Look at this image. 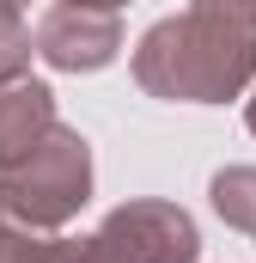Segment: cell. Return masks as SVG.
<instances>
[{
	"instance_id": "cell-2",
	"label": "cell",
	"mask_w": 256,
	"mask_h": 263,
	"mask_svg": "<svg viewBox=\"0 0 256 263\" xmlns=\"http://www.w3.org/2000/svg\"><path fill=\"white\" fill-rule=\"evenodd\" d=\"M0 196H6L12 227H31V233L67 227L92 196V147H86V135L55 123L43 135V147H31L18 165L0 172Z\"/></svg>"
},
{
	"instance_id": "cell-7",
	"label": "cell",
	"mask_w": 256,
	"mask_h": 263,
	"mask_svg": "<svg viewBox=\"0 0 256 263\" xmlns=\"http://www.w3.org/2000/svg\"><path fill=\"white\" fill-rule=\"evenodd\" d=\"M31 55H37V31L25 25V12H18V6H0V86L25 80Z\"/></svg>"
},
{
	"instance_id": "cell-4",
	"label": "cell",
	"mask_w": 256,
	"mask_h": 263,
	"mask_svg": "<svg viewBox=\"0 0 256 263\" xmlns=\"http://www.w3.org/2000/svg\"><path fill=\"white\" fill-rule=\"evenodd\" d=\"M116 49H122V25L104 6L55 0L37 18V55L49 67H61V73H98V67L116 62Z\"/></svg>"
},
{
	"instance_id": "cell-12",
	"label": "cell",
	"mask_w": 256,
	"mask_h": 263,
	"mask_svg": "<svg viewBox=\"0 0 256 263\" xmlns=\"http://www.w3.org/2000/svg\"><path fill=\"white\" fill-rule=\"evenodd\" d=\"M0 6H18V12H25V6H31V0H0Z\"/></svg>"
},
{
	"instance_id": "cell-3",
	"label": "cell",
	"mask_w": 256,
	"mask_h": 263,
	"mask_svg": "<svg viewBox=\"0 0 256 263\" xmlns=\"http://www.w3.org/2000/svg\"><path fill=\"white\" fill-rule=\"evenodd\" d=\"M79 245H86V263H195L201 257V233H195L189 208L159 196L110 208L104 227Z\"/></svg>"
},
{
	"instance_id": "cell-1",
	"label": "cell",
	"mask_w": 256,
	"mask_h": 263,
	"mask_svg": "<svg viewBox=\"0 0 256 263\" xmlns=\"http://www.w3.org/2000/svg\"><path fill=\"white\" fill-rule=\"evenodd\" d=\"M134 80L140 92L171 104H226L256 80V25L214 18L195 6L159 18L134 43Z\"/></svg>"
},
{
	"instance_id": "cell-11",
	"label": "cell",
	"mask_w": 256,
	"mask_h": 263,
	"mask_svg": "<svg viewBox=\"0 0 256 263\" xmlns=\"http://www.w3.org/2000/svg\"><path fill=\"white\" fill-rule=\"evenodd\" d=\"M244 123H250V135H256V98H250V110H244Z\"/></svg>"
},
{
	"instance_id": "cell-5",
	"label": "cell",
	"mask_w": 256,
	"mask_h": 263,
	"mask_svg": "<svg viewBox=\"0 0 256 263\" xmlns=\"http://www.w3.org/2000/svg\"><path fill=\"white\" fill-rule=\"evenodd\" d=\"M55 92L43 80H12L0 86V172L18 165L31 147H43V135L55 129Z\"/></svg>"
},
{
	"instance_id": "cell-6",
	"label": "cell",
	"mask_w": 256,
	"mask_h": 263,
	"mask_svg": "<svg viewBox=\"0 0 256 263\" xmlns=\"http://www.w3.org/2000/svg\"><path fill=\"white\" fill-rule=\"evenodd\" d=\"M214 208H220L226 227L256 233V165H226V172H214Z\"/></svg>"
},
{
	"instance_id": "cell-10",
	"label": "cell",
	"mask_w": 256,
	"mask_h": 263,
	"mask_svg": "<svg viewBox=\"0 0 256 263\" xmlns=\"http://www.w3.org/2000/svg\"><path fill=\"white\" fill-rule=\"evenodd\" d=\"M6 220H12V214H6V196H0V239H6V233H12V227H6Z\"/></svg>"
},
{
	"instance_id": "cell-8",
	"label": "cell",
	"mask_w": 256,
	"mask_h": 263,
	"mask_svg": "<svg viewBox=\"0 0 256 263\" xmlns=\"http://www.w3.org/2000/svg\"><path fill=\"white\" fill-rule=\"evenodd\" d=\"M195 12H214V18H238V25H256V0H189Z\"/></svg>"
},
{
	"instance_id": "cell-9",
	"label": "cell",
	"mask_w": 256,
	"mask_h": 263,
	"mask_svg": "<svg viewBox=\"0 0 256 263\" xmlns=\"http://www.w3.org/2000/svg\"><path fill=\"white\" fill-rule=\"evenodd\" d=\"M73 6H104V12H116V6H128V0H73Z\"/></svg>"
}]
</instances>
